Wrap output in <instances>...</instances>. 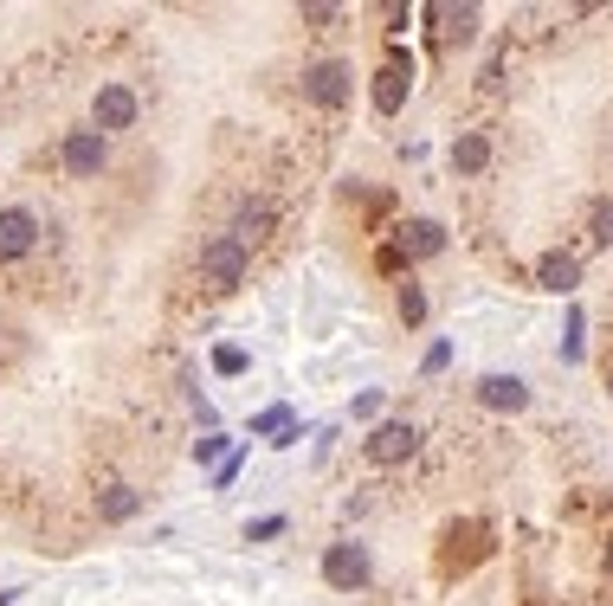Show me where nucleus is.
I'll use <instances>...</instances> for the list:
<instances>
[{
  "label": "nucleus",
  "instance_id": "21",
  "mask_svg": "<svg viewBox=\"0 0 613 606\" xmlns=\"http://www.w3.org/2000/svg\"><path fill=\"white\" fill-rule=\"evenodd\" d=\"M214 368L220 375H246V348H214Z\"/></svg>",
  "mask_w": 613,
  "mask_h": 606
},
{
  "label": "nucleus",
  "instance_id": "12",
  "mask_svg": "<svg viewBox=\"0 0 613 606\" xmlns=\"http://www.w3.org/2000/svg\"><path fill=\"white\" fill-rule=\"evenodd\" d=\"M271 220H278V213H271V200H239V213H232V239H239V245H259V239L271 232Z\"/></svg>",
  "mask_w": 613,
  "mask_h": 606
},
{
  "label": "nucleus",
  "instance_id": "8",
  "mask_svg": "<svg viewBox=\"0 0 613 606\" xmlns=\"http://www.w3.org/2000/svg\"><path fill=\"white\" fill-rule=\"evenodd\" d=\"M394 252L401 259H439L446 252V227L439 220H407V227L394 232Z\"/></svg>",
  "mask_w": 613,
  "mask_h": 606
},
{
  "label": "nucleus",
  "instance_id": "14",
  "mask_svg": "<svg viewBox=\"0 0 613 606\" xmlns=\"http://www.w3.org/2000/svg\"><path fill=\"white\" fill-rule=\"evenodd\" d=\"M491 168V143H485V129H465L459 143H453V175H485Z\"/></svg>",
  "mask_w": 613,
  "mask_h": 606
},
{
  "label": "nucleus",
  "instance_id": "3",
  "mask_svg": "<svg viewBox=\"0 0 613 606\" xmlns=\"http://www.w3.org/2000/svg\"><path fill=\"white\" fill-rule=\"evenodd\" d=\"M59 161H65V175H72V181H97V175H104V161H111V143H104L91 123H84V129H65Z\"/></svg>",
  "mask_w": 613,
  "mask_h": 606
},
{
  "label": "nucleus",
  "instance_id": "18",
  "mask_svg": "<svg viewBox=\"0 0 613 606\" xmlns=\"http://www.w3.org/2000/svg\"><path fill=\"white\" fill-rule=\"evenodd\" d=\"M588 239H594V245H613V194L588 207Z\"/></svg>",
  "mask_w": 613,
  "mask_h": 606
},
{
  "label": "nucleus",
  "instance_id": "20",
  "mask_svg": "<svg viewBox=\"0 0 613 606\" xmlns=\"http://www.w3.org/2000/svg\"><path fill=\"white\" fill-rule=\"evenodd\" d=\"M271 535H284V516H259V523H246V542H271Z\"/></svg>",
  "mask_w": 613,
  "mask_h": 606
},
{
  "label": "nucleus",
  "instance_id": "27",
  "mask_svg": "<svg viewBox=\"0 0 613 606\" xmlns=\"http://www.w3.org/2000/svg\"><path fill=\"white\" fill-rule=\"evenodd\" d=\"M607 574H613V548H607Z\"/></svg>",
  "mask_w": 613,
  "mask_h": 606
},
{
  "label": "nucleus",
  "instance_id": "19",
  "mask_svg": "<svg viewBox=\"0 0 613 606\" xmlns=\"http://www.w3.org/2000/svg\"><path fill=\"white\" fill-rule=\"evenodd\" d=\"M227 446H232V439H227V432H207V439H194V458H200V464H214V471H220V464H227Z\"/></svg>",
  "mask_w": 613,
  "mask_h": 606
},
{
  "label": "nucleus",
  "instance_id": "4",
  "mask_svg": "<svg viewBox=\"0 0 613 606\" xmlns=\"http://www.w3.org/2000/svg\"><path fill=\"white\" fill-rule=\"evenodd\" d=\"M368 574H375V562H368V548L362 542H330L323 548V581L336 587V594H355V587H368Z\"/></svg>",
  "mask_w": 613,
  "mask_h": 606
},
{
  "label": "nucleus",
  "instance_id": "2",
  "mask_svg": "<svg viewBox=\"0 0 613 606\" xmlns=\"http://www.w3.org/2000/svg\"><path fill=\"white\" fill-rule=\"evenodd\" d=\"M349 91H355V65H349V59H316V65H304V104L343 111Z\"/></svg>",
  "mask_w": 613,
  "mask_h": 606
},
{
  "label": "nucleus",
  "instance_id": "5",
  "mask_svg": "<svg viewBox=\"0 0 613 606\" xmlns=\"http://www.w3.org/2000/svg\"><path fill=\"white\" fill-rule=\"evenodd\" d=\"M136 116H143V104H136L129 84H97V97H91V129H97V136L136 129Z\"/></svg>",
  "mask_w": 613,
  "mask_h": 606
},
{
  "label": "nucleus",
  "instance_id": "11",
  "mask_svg": "<svg viewBox=\"0 0 613 606\" xmlns=\"http://www.w3.org/2000/svg\"><path fill=\"white\" fill-rule=\"evenodd\" d=\"M478 400H485L491 414H523V407H530V387L517 375H485L478 380Z\"/></svg>",
  "mask_w": 613,
  "mask_h": 606
},
{
  "label": "nucleus",
  "instance_id": "23",
  "mask_svg": "<svg viewBox=\"0 0 613 606\" xmlns=\"http://www.w3.org/2000/svg\"><path fill=\"white\" fill-rule=\"evenodd\" d=\"M446 362H453V342H433V348H426V375H439Z\"/></svg>",
  "mask_w": 613,
  "mask_h": 606
},
{
  "label": "nucleus",
  "instance_id": "15",
  "mask_svg": "<svg viewBox=\"0 0 613 606\" xmlns=\"http://www.w3.org/2000/svg\"><path fill=\"white\" fill-rule=\"evenodd\" d=\"M252 439H271V446H291V439H304V432H298V419H291V407H266V414L252 419Z\"/></svg>",
  "mask_w": 613,
  "mask_h": 606
},
{
  "label": "nucleus",
  "instance_id": "25",
  "mask_svg": "<svg viewBox=\"0 0 613 606\" xmlns=\"http://www.w3.org/2000/svg\"><path fill=\"white\" fill-rule=\"evenodd\" d=\"M382 414V394H355V419H375Z\"/></svg>",
  "mask_w": 613,
  "mask_h": 606
},
{
  "label": "nucleus",
  "instance_id": "10",
  "mask_svg": "<svg viewBox=\"0 0 613 606\" xmlns=\"http://www.w3.org/2000/svg\"><path fill=\"white\" fill-rule=\"evenodd\" d=\"M407 91H414V65H401V59H394V65L375 72V91H368V97H375V111H382V116H394L401 104H407Z\"/></svg>",
  "mask_w": 613,
  "mask_h": 606
},
{
  "label": "nucleus",
  "instance_id": "13",
  "mask_svg": "<svg viewBox=\"0 0 613 606\" xmlns=\"http://www.w3.org/2000/svg\"><path fill=\"white\" fill-rule=\"evenodd\" d=\"M143 510V491L136 484H104L97 491V523H129Z\"/></svg>",
  "mask_w": 613,
  "mask_h": 606
},
{
  "label": "nucleus",
  "instance_id": "1",
  "mask_svg": "<svg viewBox=\"0 0 613 606\" xmlns=\"http://www.w3.org/2000/svg\"><path fill=\"white\" fill-rule=\"evenodd\" d=\"M246 271H252V245H239L232 232H220V239L200 245V284H207V291H239Z\"/></svg>",
  "mask_w": 613,
  "mask_h": 606
},
{
  "label": "nucleus",
  "instance_id": "6",
  "mask_svg": "<svg viewBox=\"0 0 613 606\" xmlns=\"http://www.w3.org/2000/svg\"><path fill=\"white\" fill-rule=\"evenodd\" d=\"M362 452H368V464H407V458L420 452V432H414L407 419H382V426L362 439Z\"/></svg>",
  "mask_w": 613,
  "mask_h": 606
},
{
  "label": "nucleus",
  "instance_id": "9",
  "mask_svg": "<svg viewBox=\"0 0 613 606\" xmlns=\"http://www.w3.org/2000/svg\"><path fill=\"white\" fill-rule=\"evenodd\" d=\"M537 284H542V291H555V297H575V291H581V259H575V252H542V259H537Z\"/></svg>",
  "mask_w": 613,
  "mask_h": 606
},
{
  "label": "nucleus",
  "instance_id": "24",
  "mask_svg": "<svg viewBox=\"0 0 613 606\" xmlns=\"http://www.w3.org/2000/svg\"><path fill=\"white\" fill-rule=\"evenodd\" d=\"M310 27H330V20H343V7H304Z\"/></svg>",
  "mask_w": 613,
  "mask_h": 606
},
{
  "label": "nucleus",
  "instance_id": "16",
  "mask_svg": "<svg viewBox=\"0 0 613 606\" xmlns=\"http://www.w3.org/2000/svg\"><path fill=\"white\" fill-rule=\"evenodd\" d=\"M433 20H439V39H446V45H465V39H478V7H439Z\"/></svg>",
  "mask_w": 613,
  "mask_h": 606
},
{
  "label": "nucleus",
  "instance_id": "17",
  "mask_svg": "<svg viewBox=\"0 0 613 606\" xmlns=\"http://www.w3.org/2000/svg\"><path fill=\"white\" fill-rule=\"evenodd\" d=\"M394 310H401V323H407V330H420V323H426V291L414 284V278H401V291H394Z\"/></svg>",
  "mask_w": 613,
  "mask_h": 606
},
{
  "label": "nucleus",
  "instance_id": "7",
  "mask_svg": "<svg viewBox=\"0 0 613 606\" xmlns=\"http://www.w3.org/2000/svg\"><path fill=\"white\" fill-rule=\"evenodd\" d=\"M39 245V213L33 207H0V265L27 259Z\"/></svg>",
  "mask_w": 613,
  "mask_h": 606
},
{
  "label": "nucleus",
  "instance_id": "22",
  "mask_svg": "<svg viewBox=\"0 0 613 606\" xmlns=\"http://www.w3.org/2000/svg\"><path fill=\"white\" fill-rule=\"evenodd\" d=\"M562 362H581V310H569V336H562Z\"/></svg>",
  "mask_w": 613,
  "mask_h": 606
},
{
  "label": "nucleus",
  "instance_id": "26",
  "mask_svg": "<svg viewBox=\"0 0 613 606\" xmlns=\"http://www.w3.org/2000/svg\"><path fill=\"white\" fill-rule=\"evenodd\" d=\"M607 394H613V362H607Z\"/></svg>",
  "mask_w": 613,
  "mask_h": 606
}]
</instances>
